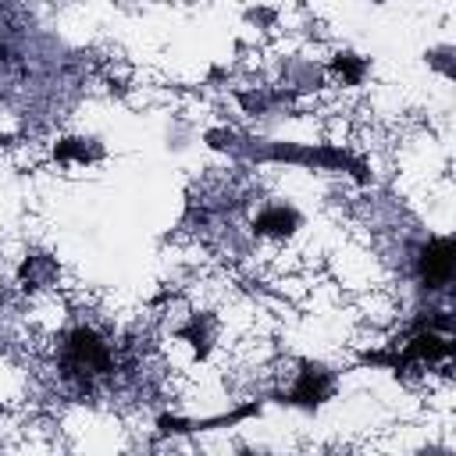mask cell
I'll use <instances>...</instances> for the list:
<instances>
[{
    "instance_id": "5b68a950",
    "label": "cell",
    "mask_w": 456,
    "mask_h": 456,
    "mask_svg": "<svg viewBox=\"0 0 456 456\" xmlns=\"http://www.w3.org/2000/svg\"><path fill=\"white\" fill-rule=\"evenodd\" d=\"M292 224H296V214L292 210H267L260 221H256V228L260 232H278V235H285V232H292Z\"/></svg>"
},
{
    "instance_id": "277c9868",
    "label": "cell",
    "mask_w": 456,
    "mask_h": 456,
    "mask_svg": "<svg viewBox=\"0 0 456 456\" xmlns=\"http://www.w3.org/2000/svg\"><path fill=\"white\" fill-rule=\"evenodd\" d=\"M449 353H452V346H449L442 335H435L431 328L420 331V335L406 346V360H445Z\"/></svg>"
},
{
    "instance_id": "3957f363",
    "label": "cell",
    "mask_w": 456,
    "mask_h": 456,
    "mask_svg": "<svg viewBox=\"0 0 456 456\" xmlns=\"http://www.w3.org/2000/svg\"><path fill=\"white\" fill-rule=\"evenodd\" d=\"M328 388H331V385H328V374H324L321 367H306L289 399H292V403H303V406H317V403L328 395Z\"/></svg>"
},
{
    "instance_id": "8992f818",
    "label": "cell",
    "mask_w": 456,
    "mask_h": 456,
    "mask_svg": "<svg viewBox=\"0 0 456 456\" xmlns=\"http://www.w3.org/2000/svg\"><path fill=\"white\" fill-rule=\"evenodd\" d=\"M338 71H346V78H349V82H356V78H360V64H353L349 57H338Z\"/></svg>"
},
{
    "instance_id": "6da1fadb",
    "label": "cell",
    "mask_w": 456,
    "mask_h": 456,
    "mask_svg": "<svg viewBox=\"0 0 456 456\" xmlns=\"http://www.w3.org/2000/svg\"><path fill=\"white\" fill-rule=\"evenodd\" d=\"M64 367L71 378H82V381H93L96 374H107L110 370V349L86 328L71 331L68 338V353H64Z\"/></svg>"
},
{
    "instance_id": "7a4b0ae2",
    "label": "cell",
    "mask_w": 456,
    "mask_h": 456,
    "mask_svg": "<svg viewBox=\"0 0 456 456\" xmlns=\"http://www.w3.org/2000/svg\"><path fill=\"white\" fill-rule=\"evenodd\" d=\"M452 274V239H435L428 242L424 256H420V278L428 289H442Z\"/></svg>"
}]
</instances>
